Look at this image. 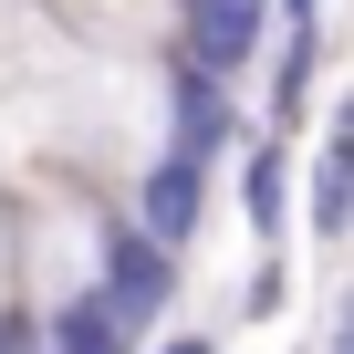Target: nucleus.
Here are the masks:
<instances>
[{"label": "nucleus", "mask_w": 354, "mask_h": 354, "mask_svg": "<svg viewBox=\"0 0 354 354\" xmlns=\"http://www.w3.org/2000/svg\"><path fill=\"white\" fill-rule=\"evenodd\" d=\"M21 313H11V198H0V333H11Z\"/></svg>", "instance_id": "7"}, {"label": "nucleus", "mask_w": 354, "mask_h": 354, "mask_svg": "<svg viewBox=\"0 0 354 354\" xmlns=\"http://www.w3.org/2000/svg\"><path fill=\"white\" fill-rule=\"evenodd\" d=\"M281 302H292V261H281V250H261V261H250V281H240V323H271Z\"/></svg>", "instance_id": "5"}, {"label": "nucleus", "mask_w": 354, "mask_h": 354, "mask_svg": "<svg viewBox=\"0 0 354 354\" xmlns=\"http://www.w3.org/2000/svg\"><path fill=\"white\" fill-rule=\"evenodd\" d=\"M240 230L261 250L292 240V146L281 136H240Z\"/></svg>", "instance_id": "2"}, {"label": "nucleus", "mask_w": 354, "mask_h": 354, "mask_svg": "<svg viewBox=\"0 0 354 354\" xmlns=\"http://www.w3.org/2000/svg\"><path fill=\"white\" fill-rule=\"evenodd\" d=\"M136 354H219V333H209V323H167V333L136 344Z\"/></svg>", "instance_id": "6"}, {"label": "nucleus", "mask_w": 354, "mask_h": 354, "mask_svg": "<svg viewBox=\"0 0 354 354\" xmlns=\"http://www.w3.org/2000/svg\"><path fill=\"white\" fill-rule=\"evenodd\" d=\"M313 240L333 250V240H354V94L333 104V125H323V156H313Z\"/></svg>", "instance_id": "3"}, {"label": "nucleus", "mask_w": 354, "mask_h": 354, "mask_svg": "<svg viewBox=\"0 0 354 354\" xmlns=\"http://www.w3.org/2000/svg\"><path fill=\"white\" fill-rule=\"evenodd\" d=\"M271 11H281V21H323V0H271Z\"/></svg>", "instance_id": "8"}, {"label": "nucleus", "mask_w": 354, "mask_h": 354, "mask_svg": "<svg viewBox=\"0 0 354 354\" xmlns=\"http://www.w3.org/2000/svg\"><path fill=\"white\" fill-rule=\"evenodd\" d=\"M313 63H323V21H281V63H271V136L281 146L313 115Z\"/></svg>", "instance_id": "4"}, {"label": "nucleus", "mask_w": 354, "mask_h": 354, "mask_svg": "<svg viewBox=\"0 0 354 354\" xmlns=\"http://www.w3.org/2000/svg\"><path fill=\"white\" fill-rule=\"evenodd\" d=\"M42 11H53L73 42H94V53H125V63H167L177 21H188V0H42Z\"/></svg>", "instance_id": "1"}]
</instances>
